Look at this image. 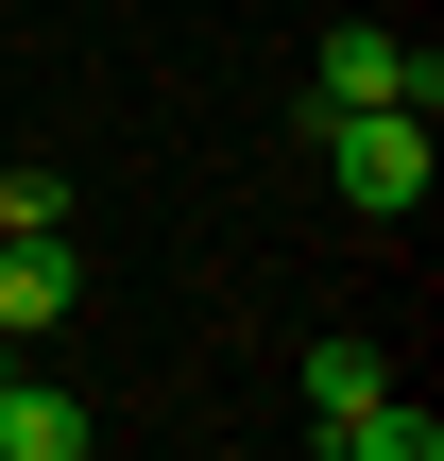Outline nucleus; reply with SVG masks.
<instances>
[{"label":"nucleus","instance_id":"20e7f679","mask_svg":"<svg viewBox=\"0 0 444 461\" xmlns=\"http://www.w3.org/2000/svg\"><path fill=\"white\" fill-rule=\"evenodd\" d=\"M325 445H342V461H444V411H411V393L376 376L359 411H325Z\"/></svg>","mask_w":444,"mask_h":461},{"label":"nucleus","instance_id":"7ed1b4c3","mask_svg":"<svg viewBox=\"0 0 444 461\" xmlns=\"http://www.w3.org/2000/svg\"><path fill=\"white\" fill-rule=\"evenodd\" d=\"M68 308H86L68 222H51V240H0V342H34V325H68Z\"/></svg>","mask_w":444,"mask_h":461},{"label":"nucleus","instance_id":"f257e3e1","mask_svg":"<svg viewBox=\"0 0 444 461\" xmlns=\"http://www.w3.org/2000/svg\"><path fill=\"white\" fill-rule=\"evenodd\" d=\"M308 137H325V188H342V205H359V222H411V205H428V103H342V120H308Z\"/></svg>","mask_w":444,"mask_h":461},{"label":"nucleus","instance_id":"39448f33","mask_svg":"<svg viewBox=\"0 0 444 461\" xmlns=\"http://www.w3.org/2000/svg\"><path fill=\"white\" fill-rule=\"evenodd\" d=\"M291 393H308V428H325V411H359V393H376V342H308V359H291Z\"/></svg>","mask_w":444,"mask_h":461},{"label":"nucleus","instance_id":"f03ea898","mask_svg":"<svg viewBox=\"0 0 444 461\" xmlns=\"http://www.w3.org/2000/svg\"><path fill=\"white\" fill-rule=\"evenodd\" d=\"M342 103H444V51L376 34V17H342V34L308 51V120H342Z\"/></svg>","mask_w":444,"mask_h":461}]
</instances>
